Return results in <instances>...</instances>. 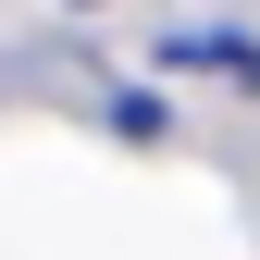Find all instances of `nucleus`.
Returning a JSON list of instances; mask_svg holds the SVG:
<instances>
[]
</instances>
